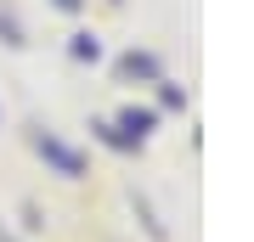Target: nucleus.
<instances>
[{
    "label": "nucleus",
    "instance_id": "obj_11",
    "mask_svg": "<svg viewBox=\"0 0 254 242\" xmlns=\"http://www.w3.org/2000/svg\"><path fill=\"white\" fill-rule=\"evenodd\" d=\"M0 242H23V237H17V231H11V225H0Z\"/></svg>",
    "mask_w": 254,
    "mask_h": 242
},
{
    "label": "nucleus",
    "instance_id": "obj_8",
    "mask_svg": "<svg viewBox=\"0 0 254 242\" xmlns=\"http://www.w3.org/2000/svg\"><path fill=\"white\" fill-rule=\"evenodd\" d=\"M0 45H6V51H23V45H28V28L11 17L6 6H0Z\"/></svg>",
    "mask_w": 254,
    "mask_h": 242
},
{
    "label": "nucleus",
    "instance_id": "obj_1",
    "mask_svg": "<svg viewBox=\"0 0 254 242\" xmlns=\"http://www.w3.org/2000/svg\"><path fill=\"white\" fill-rule=\"evenodd\" d=\"M28 146H34V152L46 158V169H51V175H63V180H85V175H91V158H85L79 146H68L63 135L46 130V124L28 130Z\"/></svg>",
    "mask_w": 254,
    "mask_h": 242
},
{
    "label": "nucleus",
    "instance_id": "obj_9",
    "mask_svg": "<svg viewBox=\"0 0 254 242\" xmlns=\"http://www.w3.org/2000/svg\"><path fill=\"white\" fill-rule=\"evenodd\" d=\"M23 225H28V231H46V208H40V203H23Z\"/></svg>",
    "mask_w": 254,
    "mask_h": 242
},
{
    "label": "nucleus",
    "instance_id": "obj_6",
    "mask_svg": "<svg viewBox=\"0 0 254 242\" xmlns=\"http://www.w3.org/2000/svg\"><path fill=\"white\" fill-rule=\"evenodd\" d=\"M68 56H73V62H102V40H96V28H73V34H68Z\"/></svg>",
    "mask_w": 254,
    "mask_h": 242
},
{
    "label": "nucleus",
    "instance_id": "obj_10",
    "mask_svg": "<svg viewBox=\"0 0 254 242\" xmlns=\"http://www.w3.org/2000/svg\"><path fill=\"white\" fill-rule=\"evenodd\" d=\"M51 6H57V11H68V17H79V11H85V0H51Z\"/></svg>",
    "mask_w": 254,
    "mask_h": 242
},
{
    "label": "nucleus",
    "instance_id": "obj_2",
    "mask_svg": "<svg viewBox=\"0 0 254 242\" xmlns=\"http://www.w3.org/2000/svg\"><path fill=\"white\" fill-rule=\"evenodd\" d=\"M113 73L125 85H158L164 79V62H158V51H136V45H130V51L113 62Z\"/></svg>",
    "mask_w": 254,
    "mask_h": 242
},
{
    "label": "nucleus",
    "instance_id": "obj_5",
    "mask_svg": "<svg viewBox=\"0 0 254 242\" xmlns=\"http://www.w3.org/2000/svg\"><path fill=\"white\" fill-rule=\"evenodd\" d=\"M91 130H96V141H102V146H113V152H125V158H141V152H147V146H141V141H130V135L119 130L113 118H96Z\"/></svg>",
    "mask_w": 254,
    "mask_h": 242
},
{
    "label": "nucleus",
    "instance_id": "obj_4",
    "mask_svg": "<svg viewBox=\"0 0 254 242\" xmlns=\"http://www.w3.org/2000/svg\"><path fill=\"white\" fill-rule=\"evenodd\" d=\"M130 208H136V220H141V231L153 237V242H170V225L158 220V208H153V197H147V192H136V186H130Z\"/></svg>",
    "mask_w": 254,
    "mask_h": 242
},
{
    "label": "nucleus",
    "instance_id": "obj_7",
    "mask_svg": "<svg viewBox=\"0 0 254 242\" xmlns=\"http://www.w3.org/2000/svg\"><path fill=\"white\" fill-rule=\"evenodd\" d=\"M153 113H187V85L158 79V107H153Z\"/></svg>",
    "mask_w": 254,
    "mask_h": 242
},
{
    "label": "nucleus",
    "instance_id": "obj_3",
    "mask_svg": "<svg viewBox=\"0 0 254 242\" xmlns=\"http://www.w3.org/2000/svg\"><path fill=\"white\" fill-rule=\"evenodd\" d=\"M113 124H119V130H125V135H130V141H141V146H147V135H153V130H158V113H153V107H136V101H130V107H125V113H119V118H113Z\"/></svg>",
    "mask_w": 254,
    "mask_h": 242
}]
</instances>
